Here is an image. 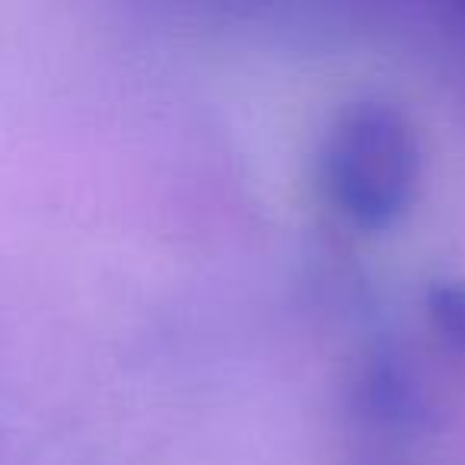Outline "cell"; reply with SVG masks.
Returning <instances> with one entry per match:
<instances>
[{
  "instance_id": "cell-1",
  "label": "cell",
  "mask_w": 465,
  "mask_h": 465,
  "mask_svg": "<svg viewBox=\"0 0 465 465\" xmlns=\"http://www.w3.org/2000/svg\"><path fill=\"white\" fill-rule=\"evenodd\" d=\"M420 166L411 118L376 96L338 112L319 150L325 198L361 230H386L411 211Z\"/></svg>"
},
{
  "instance_id": "cell-2",
  "label": "cell",
  "mask_w": 465,
  "mask_h": 465,
  "mask_svg": "<svg viewBox=\"0 0 465 465\" xmlns=\"http://www.w3.org/2000/svg\"><path fill=\"white\" fill-rule=\"evenodd\" d=\"M351 411L386 437L418 440L440 427L430 382L395 348H376L357 363L348 392Z\"/></svg>"
},
{
  "instance_id": "cell-3",
  "label": "cell",
  "mask_w": 465,
  "mask_h": 465,
  "mask_svg": "<svg viewBox=\"0 0 465 465\" xmlns=\"http://www.w3.org/2000/svg\"><path fill=\"white\" fill-rule=\"evenodd\" d=\"M424 312L437 341L465 357V278H437L424 291Z\"/></svg>"
}]
</instances>
